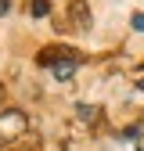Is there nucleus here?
Instances as JSON below:
<instances>
[{
	"label": "nucleus",
	"mask_w": 144,
	"mask_h": 151,
	"mask_svg": "<svg viewBox=\"0 0 144 151\" xmlns=\"http://www.w3.org/2000/svg\"><path fill=\"white\" fill-rule=\"evenodd\" d=\"M29 129V119H25V111H4V115H0V147L4 144H11V140H18Z\"/></svg>",
	"instance_id": "1"
},
{
	"label": "nucleus",
	"mask_w": 144,
	"mask_h": 151,
	"mask_svg": "<svg viewBox=\"0 0 144 151\" xmlns=\"http://www.w3.org/2000/svg\"><path fill=\"white\" fill-rule=\"evenodd\" d=\"M68 14H72V22H76L79 29L90 25V7L83 4V0H72V4H68Z\"/></svg>",
	"instance_id": "2"
},
{
	"label": "nucleus",
	"mask_w": 144,
	"mask_h": 151,
	"mask_svg": "<svg viewBox=\"0 0 144 151\" xmlns=\"http://www.w3.org/2000/svg\"><path fill=\"white\" fill-rule=\"evenodd\" d=\"M32 14L43 18V14H47V0H32Z\"/></svg>",
	"instance_id": "3"
},
{
	"label": "nucleus",
	"mask_w": 144,
	"mask_h": 151,
	"mask_svg": "<svg viewBox=\"0 0 144 151\" xmlns=\"http://www.w3.org/2000/svg\"><path fill=\"white\" fill-rule=\"evenodd\" d=\"M11 11V0H0V14H7Z\"/></svg>",
	"instance_id": "4"
}]
</instances>
